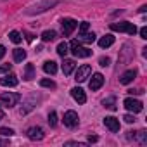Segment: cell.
<instances>
[{
  "mask_svg": "<svg viewBox=\"0 0 147 147\" xmlns=\"http://www.w3.org/2000/svg\"><path fill=\"white\" fill-rule=\"evenodd\" d=\"M9 38H11V42H12V43H21V42H23L21 33H19V31H16V30H12V31L9 33Z\"/></svg>",
  "mask_w": 147,
  "mask_h": 147,
  "instance_id": "cb8c5ba5",
  "label": "cell"
},
{
  "mask_svg": "<svg viewBox=\"0 0 147 147\" xmlns=\"http://www.w3.org/2000/svg\"><path fill=\"white\" fill-rule=\"evenodd\" d=\"M0 135L11 137V135H14V130H12V128H0Z\"/></svg>",
  "mask_w": 147,
  "mask_h": 147,
  "instance_id": "f1b7e54d",
  "label": "cell"
},
{
  "mask_svg": "<svg viewBox=\"0 0 147 147\" xmlns=\"http://www.w3.org/2000/svg\"><path fill=\"white\" fill-rule=\"evenodd\" d=\"M113 31H119V33H128V35H135L137 33V28L133 23H128V21H121V23H113L109 26Z\"/></svg>",
  "mask_w": 147,
  "mask_h": 147,
  "instance_id": "3957f363",
  "label": "cell"
},
{
  "mask_svg": "<svg viewBox=\"0 0 147 147\" xmlns=\"http://www.w3.org/2000/svg\"><path fill=\"white\" fill-rule=\"evenodd\" d=\"M40 85L45 87V88H55V82H52V80H49V78H43V80L40 82Z\"/></svg>",
  "mask_w": 147,
  "mask_h": 147,
  "instance_id": "484cf974",
  "label": "cell"
},
{
  "mask_svg": "<svg viewBox=\"0 0 147 147\" xmlns=\"http://www.w3.org/2000/svg\"><path fill=\"white\" fill-rule=\"evenodd\" d=\"M19 82H18V76L16 75H7L4 78H0V85L2 87H16Z\"/></svg>",
  "mask_w": 147,
  "mask_h": 147,
  "instance_id": "5bb4252c",
  "label": "cell"
},
{
  "mask_svg": "<svg viewBox=\"0 0 147 147\" xmlns=\"http://www.w3.org/2000/svg\"><path fill=\"white\" fill-rule=\"evenodd\" d=\"M75 67H76V62L75 61H73V59H66L64 64H62V73L67 76V75H71V73L75 71Z\"/></svg>",
  "mask_w": 147,
  "mask_h": 147,
  "instance_id": "9a60e30c",
  "label": "cell"
},
{
  "mask_svg": "<svg viewBox=\"0 0 147 147\" xmlns=\"http://www.w3.org/2000/svg\"><path fill=\"white\" fill-rule=\"evenodd\" d=\"M88 142H97V137H95V135H90V137H88Z\"/></svg>",
  "mask_w": 147,
  "mask_h": 147,
  "instance_id": "8d00e7d4",
  "label": "cell"
},
{
  "mask_svg": "<svg viewBox=\"0 0 147 147\" xmlns=\"http://www.w3.org/2000/svg\"><path fill=\"white\" fill-rule=\"evenodd\" d=\"M35 78V67L33 64H26V69H24V80H33Z\"/></svg>",
  "mask_w": 147,
  "mask_h": 147,
  "instance_id": "7402d4cb",
  "label": "cell"
},
{
  "mask_svg": "<svg viewBox=\"0 0 147 147\" xmlns=\"http://www.w3.org/2000/svg\"><path fill=\"white\" fill-rule=\"evenodd\" d=\"M123 119H125V123H128V125H131V123L135 121V118H133L131 114H125V116H123Z\"/></svg>",
  "mask_w": 147,
  "mask_h": 147,
  "instance_id": "4dcf8cb0",
  "label": "cell"
},
{
  "mask_svg": "<svg viewBox=\"0 0 147 147\" xmlns=\"http://www.w3.org/2000/svg\"><path fill=\"white\" fill-rule=\"evenodd\" d=\"M26 135H28L30 140H42V138L45 137V133H43V130H42L40 126H31V128H28Z\"/></svg>",
  "mask_w": 147,
  "mask_h": 147,
  "instance_id": "30bf717a",
  "label": "cell"
},
{
  "mask_svg": "<svg viewBox=\"0 0 147 147\" xmlns=\"http://www.w3.org/2000/svg\"><path fill=\"white\" fill-rule=\"evenodd\" d=\"M90 90H99L102 85H104V76L100 75V73H95V75L92 76V80H90Z\"/></svg>",
  "mask_w": 147,
  "mask_h": 147,
  "instance_id": "4fadbf2b",
  "label": "cell"
},
{
  "mask_svg": "<svg viewBox=\"0 0 147 147\" xmlns=\"http://www.w3.org/2000/svg\"><path fill=\"white\" fill-rule=\"evenodd\" d=\"M78 121H80V118H78V114L75 111H67L64 114V125L67 128H76L78 126Z\"/></svg>",
  "mask_w": 147,
  "mask_h": 147,
  "instance_id": "ba28073f",
  "label": "cell"
},
{
  "mask_svg": "<svg viewBox=\"0 0 147 147\" xmlns=\"http://www.w3.org/2000/svg\"><path fill=\"white\" fill-rule=\"evenodd\" d=\"M66 145H78V147H85L87 144H83V142H67Z\"/></svg>",
  "mask_w": 147,
  "mask_h": 147,
  "instance_id": "e575fe53",
  "label": "cell"
},
{
  "mask_svg": "<svg viewBox=\"0 0 147 147\" xmlns=\"http://www.w3.org/2000/svg\"><path fill=\"white\" fill-rule=\"evenodd\" d=\"M11 64H2V66H0V73H9L11 71Z\"/></svg>",
  "mask_w": 147,
  "mask_h": 147,
  "instance_id": "1f68e13d",
  "label": "cell"
},
{
  "mask_svg": "<svg viewBox=\"0 0 147 147\" xmlns=\"http://www.w3.org/2000/svg\"><path fill=\"white\" fill-rule=\"evenodd\" d=\"M55 36H57V33L54 30H47V31L42 33V40L43 42H52V40H55Z\"/></svg>",
  "mask_w": 147,
  "mask_h": 147,
  "instance_id": "44dd1931",
  "label": "cell"
},
{
  "mask_svg": "<svg viewBox=\"0 0 147 147\" xmlns=\"http://www.w3.org/2000/svg\"><path fill=\"white\" fill-rule=\"evenodd\" d=\"M67 49H69V45H67V43H66V42H61V43H59V45H57V54H59V55H61V57H66V54H67V52H69V50H67Z\"/></svg>",
  "mask_w": 147,
  "mask_h": 147,
  "instance_id": "d4e9b609",
  "label": "cell"
},
{
  "mask_svg": "<svg viewBox=\"0 0 147 147\" xmlns=\"http://www.w3.org/2000/svg\"><path fill=\"white\" fill-rule=\"evenodd\" d=\"M104 125H106V128L111 130L113 133L119 131V119H116L114 116H106V118H104Z\"/></svg>",
  "mask_w": 147,
  "mask_h": 147,
  "instance_id": "9c48e42d",
  "label": "cell"
},
{
  "mask_svg": "<svg viewBox=\"0 0 147 147\" xmlns=\"http://www.w3.org/2000/svg\"><path fill=\"white\" fill-rule=\"evenodd\" d=\"M90 73H92V67H90L88 64H83V66H80V67H78L76 75H75V80H76L78 83H83V82L90 76Z\"/></svg>",
  "mask_w": 147,
  "mask_h": 147,
  "instance_id": "8992f818",
  "label": "cell"
},
{
  "mask_svg": "<svg viewBox=\"0 0 147 147\" xmlns=\"http://www.w3.org/2000/svg\"><path fill=\"white\" fill-rule=\"evenodd\" d=\"M140 38H144V40L147 38V28H145V26L140 28Z\"/></svg>",
  "mask_w": 147,
  "mask_h": 147,
  "instance_id": "836d02e7",
  "label": "cell"
},
{
  "mask_svg": "<svg viewBox=\"0 0 147 147\" xmlns=\"http://www.w3.org/2000/svg\"><path fill=\"white\" fill-rule=\"evenodd\" d=\"M4 119V111H2V107H0V121Z\"/></svg>",
  "mask_w": 147,
  "mask_h": 147,
  "instance_id": "74e56055",
  "label": "cell"
},
{
  "mask_svg": "<svg viewBox=\"0 0 147 147\" xmlns=\"http://www.w3.org/2000/svg\"><path fill=\"white\" fill-rule=\"evenodd\" d=\"M99 64H100L102 67H107V66L111 64V59H109V57H100V59H99Z\"/></svg>",
  "mask_w": 147,
  "mask_h": 147,
  "instance_id": "f546056e",
  "label": "cell"
},
{
  "mask_svg": "<svg viewBox=\"0 0 147 147\" xmlns=\"http://www.w3.org/2000/svg\"><path fill=\"white\" fill-rule=\"evenodd\" d=\"M114 43V36L113 35H106V36H102L100 40H99V45L102 47V49H107V47H111Z\"/></svg>",
  "mask_w": 147,
  "mask_h": 147,
  "instance_id": "d6986e66",
  "label": "cell"
},
{
  "mask_svg": "<svg viewBox=\"0 0 147 147\" xmlns=\"http://www.w3.org/2000/svg\"><path fill=\"white\" fill-rule=\"evenodd\" d=\"M135 76H137V69H128L119 76V83L121 85H128V83H131L135 80Z\"/></svg>",
  "mask_w": 147,
  "mask_h": 147,
  "instance_id": "8fae6325",
  "label": "cell"
},
{
  "mask_svg": "<svg viewBox=\"0 0 147 147\" xmlns=\"http://www.w3.org/2000/svg\"><path fill=\"white\" fill-rule=\"evenodd\" d=\"M133 137H135L137 140H140V142L144 144V142L147 140V131H145V130H140V131H137V135H133Z\"/></svg>",
  "mask_w": 147,
  "mask_h": 147,
  "instance_id": "4316f807",
  "label": "cell"
},
{
  "mask_svg": "<svg viewBox=\"0 0 147 147\" xmlns=\"http://www.w3.org/2000/svg\"><path fill=\"white\" fill-rule=\"evenodd\" d=\"M35 100H36V97H35V95H33V97H30V99L26 100V106H24V107H21V114H26V113H30L31 109H35V106H36V102H35Z\"/></svg>",
  "mask_w": 147,
  "mask_h": 147,
  "instance_id": "ac0fdd59",
  "label": "cell"
},
{
  "mask_svg": "<svg viewBox=\"0 0 147 147\" xmlns=\"http://www.w3.org/2000/svg\"><path fill=\"white\" fill-rule=\"evenodd\" d=\"M102 106L107 107V109H111V111H116V97H107V99H104V100H102Z\"/></svg>",
  "mask_w": 147,
  "mask_h": 147,
  "instance_id": "ffe728a7",
  "label": "cell"
},
{
  "mask_svg": "<svg viewBox=\"0 0 147 147\" xmlns=\"http://www.w3.org/2000/svg\"><path fill=\"white\" fill-rule=\"evenodd\" d=\"M88 28H90V24H88V23H82V24H80V33L88 31Z\"/></svg>",
  "mask_w": 147,
  "mask_h": 147,
  "instance_id": "d6a6232c",
  "label": "cell"
},
{
  "mask_svg": "<svg viewBox=\"0 0 147 147\" xmlns=\"http://www.w3.org/2000/svg\"><path fill=\"white\" fill-rule=\"evenodd\" d=\"M26 59V52L23 49H14V61L16 62H23Z\"/></svg>",
  "mask_w": 147,
  "mask_h": 147,
  "instance_id": "603a6c76",
  "label": "cell"
},
{
  "mask_svg": "<svg viewBox=\"0 0 147 147\" xmlns=\"http://www.w3.org/2000/svg\"><path fill=\"white\" fill-rule=\"evenodd\" d=\"M43 71L47 73V75H55V73H57V62H54V61H45V62H43Z\"/></svg>",
  "mask_w": 147,
  "mask_h": 147,
  "instance_id": "e0dca14e",
  "label": "cell"
},
{
  "mask_svg": "<svg viewBox=\"0 0 147 147\" xmlns=\"http://www.w3.org/2000/svg\"><path fill=\"white\" fill-rule=\"evenodd\" d=\"M4 55H5V47H4V45H0V59H2Z\"/></svg>",
  "mask_w": 147,
  "mask_h": 147,
  "instance_id": "d590c367",
  "label": "cell"
},
{
  "mask_svg": "<svg viewBox=\"0 0 147 147\" xmlns=\"http://www.w3.org/2000/svg\"><path fill=\"white\" fill-rule=\"evenodd\" d=\"M49 123H50V126H55L57 125V114H55V111H50L49 113Z\"/></svg>",
  "mask_w": 147,
  "mask_h": 147,
  "instance_id": "83f0119b",
  "label": "cell"
},
{
  "mask_svg": "<svg viewBox=\"0 0 147 147\" xmlns=\"http://www.w3.org/2000/svg\"><path fill=\"white\" fill-rule=\"evenodd\" d=\"M69 47H71V52H73V55L75 57H90L92 55V50L90 49H87V47H83L78 40H73L71 43H69Z\"/></svg>",
  "mask_w": 147,
  "mask_h": 147,
  "instance_id": "7a4b0ae2",
  "label": "cell"
},
{
  "mask_svg": "<svg viewBox=\"0 0 147 147\" xmlns=\"http://www.w3.org/2000/svg\"><path fill=\"white\" fill-rule=\"evenodd\" d=\"M71 95H73V99H75L78 104H85L87 102V95H85V92H83V88H80V87H75L71 90Z\"/></svg>",
  "mask_w": 147,
  "mask_h": 147,
  "instance_id": "7c38bea8",
  "label": "cell"
},
{
  "mask_svg": "<svg viewBox=\"0 0 147 147\" xmlns=\"http://www.w3.org/2000/svg\"><path fill=\"white\" fill-rule=\"evenodd\" d=\"M57 4H59V0H43V2H40V4H36V5H33V7L26 9V14H28V16L42 14V12H45V11L52 9V7H54V5H57Z\"/></svg>",
  "mask_w": 147,
  "mask_h": 147,
  "instance_id": "6da1fadb",
  "label": "cell"
},
{
  "mask_svg": "<svg viewBox=\"0 0 147 147\" xmlns=\"http://www.w3.org/2000/svg\"><path fill=\"white\" fill-rule=\"evenodd\" d=\"M78 42L80 43H94L95 42V35L94 33H88V31H83L78 35Z\"/></svg>",
  "mask_w": 147,
  "mask_h": 147,
  "instance_id": "2e32d148",
  "label": "cell"
},
{
  "mask_svg": "<svg viewBox=\"0 0 147 147\" xmlns=\"http://www.w3.org/2000/svg\"><path fill=\"white\" fill-rule=\"evenodd\" d=\"M61 24H62V35H64V36H69L73 31L76 30V26H78V23H76L75 19H69V18H67V19H62Z\"/></svg>",
  "mask_w": 147,
  "mask_h": 147,
  "instance_id": "52a82bcc",
  "label": "cell"
},
{
  "mask_svg": "<svg viewBox=\"0 0 147 147\" xmlns=\"http://www.w3.org/2000/svg\"><path fill=\"white\" fill-rule=\"evenodd\" d=\"M5 144H7L5 140H0V145H5Z\"/></svg>",
  "mask_w": 147,
  "mask_h": 147,
  "instance_id": "f35d334b",
  "label": "cell"
},
{
  "mask_svg": "<svg viewBox=\"0 0 147 147\" xmlns=\"http://www.w3.org/2000/svg\"><path fill=\"white\" fill-rule=\"evenodd\" d=\"M19 100H21V95H19V94H16V92H4V94H0V102L5 104L7 107L16 106Z\"/></svg>",
  "mask_w": 147,
  "mask_h": 147,
  "instance_id": "277c9868",
  "label": "cell"
},
{
  "mask_svg": "<svg viewBox=\"0 0 147 147\" xmlns=\"http://www.w3.org/2000/svg\"><path fill=\"white\" fill-rule=\"evenodd\" d=\"M123 106H125V107H126L130 113H133V114H137V113H140V111L144 109V104H142L140 100H137V99H131V97L125 99Z\"/></svg>",
  "mask_w": 147,
  "mask_h": 147,
  "instance_id": "5b68a950",
  "label": "cell"
}]
</instances>
